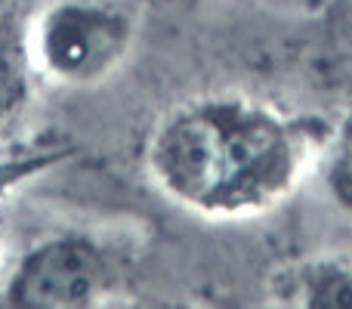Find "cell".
<instances>
[{
	"mask_svg": "<svg viewBox=\"0 0 352 309\" xmlns=\"http://www.w3.org/2000/svg\"><path fill=\"white\" fill-rule=\"evenodd\" d=\"M309 124L248 96H204L173 109L148 142L155 182L204 217H254L300 186Z\"/></svg>",
	"mask_w": 352,
	"mask_h": 309,
	"instance_id": "1",
	"label": "cell"
},
{
	"mask_svg": "<svg viewBox=\"0 0 352 309\" xmlns=\"http://www.w3.org/2000/svg\"><path fill=\"white\" fill-rule=\"evenodd\" d=\"M133 19L99 0H59L37 19L31 50L41 68L62 84L109 78L133 47Z\"/></svg>",
	"mask_w": 352,
	"mask_h": 309,
	"instance_id": "2",
	"label": "cell"
},
{
	"mask_svg": "<svg viewBox=\"0 0 352 309\" xmlns=\"http://www.w3.org/2000/svg\"><path fill=\"white\" fill-rule=\"evenodd\" d=\"M111 285L105 251L87 235H56L31 248L12 269L6 303L22 309L93 306Z\"/></svg>",
	"mask_w": 352,
	"mask_h": 309,
	"instance_id": "3",
	"label": "cell"
},
{
	"mask_svg": "<svg viewBox=\"0 0 352 309\" xmlns=\"http://www.w3.org/2000/svg\"><path fill=\"white\" fill-rule=\"evenodd\" d=\"M281 300L306 309H352V263L322 257L291 269Z\"/></svg>",
	"mask_w": 352,
	"mask_h": 309,
	"instance_id": "4",
	"label": "cell"
},
{
	"mask_svg": "<svg viewBox=\"0 0 352 309\" xmlns=\"http://www.w3.org/2000/svg\"><path fill=\"white\" fill-rule=\"evenodd\" d=\"M28 103V53L16 25H0V136Z\"/></svg>",
	"mask_w": 352,
	"mask_h": 309,
	"instance_id": "5",
	"label": "cell"
},
{
	"mask_svg": "<svg viewBox=\"0 0 352 309\" xmlns=\"http://www.w3.org/2000/svg\"><path fill=\"white\" fill-rule=\"evenodd\" d=\"M324 186L337 204L352 213V118L324 149Z\"/></svg>",
	"mask_w": 352,
	"mask_h": 309,
	"instance_id": "6",
	"label": "cell"
},
{
	"mask_svg": "<svg viewBox=\"0 0 352 309\" xmlns=\"http://www.w3.org/2000/svg\"><path fill=\"white\" fill-rule=\"evenodd\" d=\"M68 158V149L47 146V149H28L19 155H3L0 158V195L12 192L16 186L28 182L31 176L47 173L50 167H56L59 161Z\"/></svg>",
	"mask_w": 352,
	"mask_h": 309,
	"instance_id": "7",
	"label": "cell"
}]
</instances>
